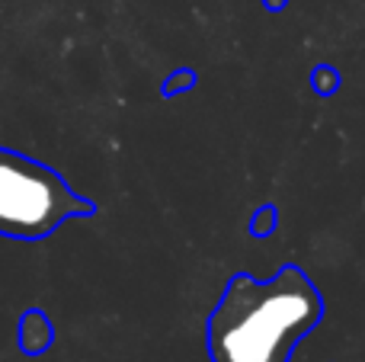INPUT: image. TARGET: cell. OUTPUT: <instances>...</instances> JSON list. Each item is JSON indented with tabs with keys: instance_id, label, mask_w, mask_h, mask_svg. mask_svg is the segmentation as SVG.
Returning a JSON list of instances; mask_svg holds the SVG:
<instances>
[{
	"instance_id": "cell-1",
	"label": "cell",
	"mask_w": 365,
	"mask_h": 362,
	"mask_svg": "<svg viewBox=\"0 0 365 362\" xmlns=\"http://www.w3.org/2000/svg\"><path fill=\"white\" fill-rule=\"evenodd\" d=\"M324 295L308 273L285 263L276 276L234 273L205 324L212 362H289L324 321Z\"/></svg>"
},
{
	"instance_id": "cell-2",
	"label": "cell",
	"mask_w": 365,
	"mask_h": 362,
	"mask_svg": "<svg viewBox=\"0 0 365 362\" xmlns=\"http://www.w3.org/2000/svg\"><path fill=\"white\" fill-rule=\"evenodd\" d=\"M93 215V202L77 196L48 164L0 148V237L42 241L68 218Z\"/></svg>"
},
{
	"instance_id": "cell-3",
	"label": "cell",
	"mask_w": 365,
	"mask_h": 362,
	"mask_svg": "<svg viewBox=\"0 0 365 362\" xmlns=\"http://www.w3.org/2000/svg\"><path fill=\"white\" fill-rule=\"evenodd\" d=\"M19 350L29 353V356H38V353H45L51 343H55V327H51V321L45 318L38 308H29V311L19 318Z\"/></svg>"
},
{
	"instance_id": "cell-4",
	"label": "cell",
	"mask_w": 365,
	"mask_h": 362,
	"mask_svg": "<svg viewBox=\"0 0 365 362\" xmlns=\"http://www.w3.org/2000/svg\"><path fill=\"white\" fill-rule=\"evenodd\" d=\"M272 228H276V209H272V205H263L250 222V234L253 237H269Z\"/></svg>"
},
{
	"instance_id": "cell-5",
	"label": "cell",
	"mask_w": 365,
	"mask_h": 362,
	"mask_svg": "<svg viewBox=\"0 0 365 362\" xmlns=\"http://www.w3.org/2000/svg\"><path fill=\"white\" fill-rule=\"evenodd\" d=\"M311 83H314V90H321V93H334L336 83H340V74L324 64V68H317L314 74H311Z\"/></svg>"
}]
</instances>
